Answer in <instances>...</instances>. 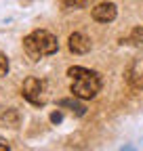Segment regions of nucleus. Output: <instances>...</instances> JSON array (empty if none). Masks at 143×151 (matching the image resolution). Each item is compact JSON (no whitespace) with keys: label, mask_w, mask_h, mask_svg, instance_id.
Returning a JSON list of instances; mask_svg holds the SVG:
<instances>
[{"label":"nucleus","mask_w":143,"mask_h":151,"mask_svg":"<svg viewBox=\"0 0 143 151\" xmlns=\"http://www.w3.org/2000/svg\"><path fill=\"white\" fill-rule=\"evenodd\" d=\"M67 76L72 78L69 92L74 94L76 99L91 101V99H95L97 94L101 92L103 78H101L99 71L88 69V67H82V65H74V67L67 69Z\"/></svg>","instance_id":"f257e3e1"},{"label":"nucleus","mask_w":143,"mask_h":151,"mask_svg":"<svg viewBox=\"0 0 143 151\" xmlns=\"http://www.w3.org/2000/svg\"><path fill=\"white\" fill-rule=\"evenodd\" d=\"M23 50L27 52V57L32 61H38V59L48 57V55H55L59 50L57 36L48 29H34L32 34H27L23 38Z\"/></svg>","instance_id":"f03ea898"},{"label":"nucleus","mask_w":143,"mask_h":151,"mask_svg":"<svg viewBox=\"0 0 143 151\" xmlns=\"http://www.w3.org/2000/svg\"><path fill=\"white\" fill-rule=\"evenodd\" d=\"M21 94L23 99L36 107H44L46 101H48V86L44 80L40 78H27L23 82V88H21Z\"/></svg>","instance_id":"7ed1b4c3"},{"label":"nucleus","mask_w":143,"mask_h":151,"mask_svg":"<svg viewBox=\"0 0 143 151\" xmlns=\"http://www.w3.org/2000/svg\"><path fill=\"white\" fill-rule=\"evenodd\" d=\"M116 15H118V9L114 2H101V4L91 9V17L99 23H112L116 19Z\"/></svg>","instance_id":"20e7f679"},{"label":"nucleus","mask_w":143,"mask_h":151,"mask_svg":"<svg viewBox=\"0 0 143 151\" xmlns=\"http://www.w3.org/2000/svg\"><path fill=\"white\" fill-rule=\"evenodd\" d=\"M67 46L74 55H86L91 50V40L82 34V32H74L69 38H67Z\"/></svg>","instance_id":"39448f33"},{"label":"nucleus","mask_w":143,"mask_h":151,"mask_svg":"<svg viewBox=\"0 0 143 151\" xmlns=\"http://www.w3.org/2000/svg\"><path fill=\"white\" fill-rule=\"evenodd\" d=\"M59 107H69L76 116H84V113H86V107H84L82 103L74 101V99H61V101H59Z\"/></svg>","instance_id":"423d86ee"},{"label":"nucleus","mask_w":143,"mask_h":151,"mask_svg":"<svg viewBox=\"0 0 143 151\" xmlns=\"http://www.w3.org/2000/svg\"><path fill=\"white\" fill-rule=\"evenodd\" d=\"M126 42L133 44V46H143V25L141 27H135L131 32V36L126 38Z\"/></svg>","instance_id":"0eeeda50"},{"label":"nucleus","mask_w":143,"mask_h":151,"mask_svg":"<svg viewBox=\"0 0 143 151\" xmlns=\"http://www.w3.org/2000/svg\"><path fill=\"white\" fill-rule=\"evenodd\" d=\"M97 0H65V9H88L91 4H95Z\"/></svg>","instance_id":"6e6552de"},{"label":"nucleus","mask_w":143,"mask_h":151,"mask_svg":"<svg viewBox=\"0 0 143 151\" xmlns=\"http://www.w3.org/2000/svg\"><path fill=\"white\" fill-rule=\"evenodd\" d=\"M2 122H6V124L11 122L13 126H17V122H19V116H17V113H15L13 109H9L6 113H2Z\"/></svg>","instance_id":"1a4fd4ad"},{"label":"nucleus","mask_w":143,"mask_h":151,"mask_svg":"<svg viewBox=\"0 0 143 151\" xmlns=\"http://www.w3.org/2000/svg\"><path fill=\"white\" fill-rule=\"evenodd\" d=\"M6 73H9V59H6V55L0 52V78H4Z\"/></svg>","instance_id":"9d476101"},{"label":"nucleus","mask_w":143,"mask_h":151,"mask_svg":"<svg viewBox=\"0 0 143 151\" xmlns=\"http://www.w3.org/2000/svg\"><path fill=\"white\" fill-rule=\"evenodd\" d=\"M63 120V116H61V111H55V113H51V122L53 124H59Z\"/></svg>","instance_id":"9b49d317"},{"label":"nucleus","mask_w":143,"mask_h":151,"mask_svg":"<svg viewBox=\"0 0 143 151\" xmlns=\"http://www.w3.org/2000/svg\"><path fill=\"white\" fill-rule=\"evenodd\" d=\"M0 151H11V147H9V143L4 139H0Z\"/></svg>","instance_id":"f8f14e48"}]
</instances>
